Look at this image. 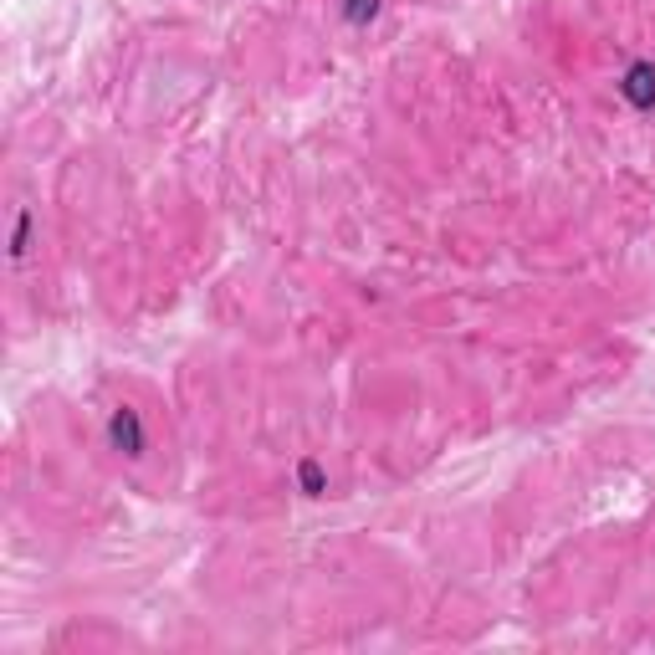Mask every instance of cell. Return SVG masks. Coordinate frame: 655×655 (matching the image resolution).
<instances>
[{
	"label": "cell",
	"mask_w": 655,
	"mask_h": 655,
	"mask_svg": "<svg viewBox=\"0 0 655 655\" xmlns=\"http://www.w3.org/2000/svg\"><path fill=\"white\" fill-rule=\"evenodd\" d=\"M108 441H113V451H123V456H144V425H139V415H134V410H113Z\"/></svg>",
	"instance_id": "obj_1"
},
{
	"label": "cell",
	"mask_w": 655,
	"mask_h": 655,
	"mask_svg": "<svg viewBox=\"0 0 655 655\" xmlns=\"http://www.w3.org/2000/svg\"><path fill=\"white\" fill-rule=\"evenodd\" d=\"M625 93H630V103L635 108H650L655 103V67H630V77H625Z\"/></svg>",
	"instance_id": "obj_2"
},
{
	"label": "cell",
	"mask_w": 655,
	"mask_h": 655,
	"mask_svg": "<svg viewBox=\"0 0 655 655\" xmlns=\"http://www.w3.org/2000/svg\"><path fill=\"white\" fill-rule=\"evenodd\" d=\"M379 11V0H348V21H369Z\"/></svg>",
	"instance_id": "obj_3"
}]
</instances>
